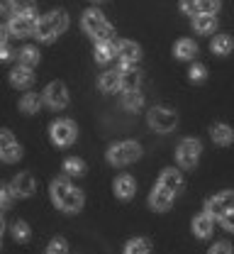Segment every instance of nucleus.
Instances as JSON below:
<instances>
[{"instance_id":"37","label":"nucleus","mask_w":234,"mask_h":254,"mask_svg":"<svg viewBox=\"0 0 234 254\" xmlns=\"http://www.w3.org/2000/svg\"><path fill=\"white\" fill-rule=\"evenodd\" d=\"M207 254H232V245H230V242H215V245L207 250Z\"/></svg>"},{"instance_id":"23","label":"nucleus","mask_w":234,"mask_h":254,"mask_svg":"<svg viewBox=\"0 0 234 254\" xmlns=\"http://www.w3.org/2000/svg\"><path fill=\"white\" fill-rule=\"evenodd\" d=\"M98 88H100L102 93L122 91V88H120V71H105L100 78H98Z\"/></svg>"},{"instance_id":"1","label":"nucleus","mask_w":234,"mask_h":254,"mask_svg":"<svg viewBox=\"0 0 234 254\" xmlns=\"http://www.w3.org/2000/svg\"><path fill=\"white\" fill-rule=\"evenodd\" d=\"M51 200L64 213H78L83 208V193H81V189H76L66 179H54L51 181Z\"/></svg>"},{"instance_id":"16","label":"nucleus","mask_w":234,"mask_h":254,"mask_svg":"<svg viewBox=\"0 0 234 254\" xmlns=\"http://www.w3.org/2000/svg\"><path fill=\"white\" fill-rule=\"evenodd\" d=\"M10 83L15 86V88H30L34 83V73L32 68H27V66H15L12 71H10Z\"/></svg>"},{"instance_id":"6","label":"nucleus","mask_w":234,"mask_h":254,"mask_svg":"<svg viewBox=\"0 0 234 254\" xmlns=\"http://www.w3.org/2000/svg\"><path fill=\"white\" fill-rule=\"evenodd\" d=\"M76 134H78V127L73 120L68 118H61V120H54L51 127H49V137L56 147H68L76 142Z\"/></svg>"},{"instance_id":"26","label":"nucleus","mask_w":234,"mask_h":254,"mask_svg":"<svg viewBox=\"0 0 234 254\" xmlns=\"http://www.w3.org/2000/svg\"><path fill=\"white\" fill-rule=\"evenodd\" d=\"M42 103H44V98H39L37 93H25L20 98V110L25 115H34V113H39Z\"/></svg>"},{"instance_id":"24","label":"nucleus","mask_w":234,"mask_h":254,"mask_svg":"<svg viewBox=\"0 0 234 254\" xmlns=\"http://www.w3.org/2000/svg\"><path fill=\"white\" fill-rule=\"evenodd\" d=\"M193 30L198 34H210V32L217 30V17L215 15H198L193 17Z\"/></svg>"},{"instance_id":"38","label":"nucleus","mask_w":234,"mask_h":254,"mask_svg":"<svg viewBox=\"0 0 234 254\" xmlns=\"http://www.w3.org/2000/svg\"><path fill=\"white\" fill-rule=\"evenodd\" d=\"M10 200H12V193L7 186H0V208H7L10 205Z\"/></svg>"},{"instance_id":"39","label":"nucleus","mask_w":234,"mask_h":254,"mask_svg":"<svg viewBox=\"0 0 234 254\" xmlns=\"http://www.w3.org/2000/svg\"><path fill=\"white\" fill-rule=\"evenodd\" d=\"M220 222H222V227H225L227 232H234V210L232 213H227V215H222Z\"/></svg>"},{"instance_id":"30","label":"nucleus","mask_w":234,"mask_h":254,"mask_svg":"<svg viewBox=\"0 0 234 254\" xmlns=\"http://www.w3.org/2000/svg\"><path fill=\"white\" fill-rule=\"evenodd\" d=\"M20 64L22 66H27V68H32L34 64H39V52L34 49V47H25V49H20Z\"/></svg>"},{"instance_id":"31","label":"nucleus","mask_w":234,"mask_h":254,"mask_svg":"<svg viewBox=\"0 0 234 254\" xmlns=\"http://www.w3.org/2000/svg\"><path fill=\"white\" fill-rule=\"evenodd\" d=\"M12 237L17 240V242H27L30 237H32V230H30V225L25 220H17L12 225Z\"/></svg>"},{"instance_id":"7","label":"nucleus","mask_w":234,"mask_h":254,"mask_svg":"<svg viewBox=\"0 0 234 254\" xmlns=\"http://www.w3.org/2000/svg\"><path fill=\"white\" fill-rule=\"evenodd\" d=\"M146 123H149L151 129H156V132H171L173 127L178 125V115H176L171 108L156 105V108H151V110H149Z\"/></svg>"},{"instance_id":"11","label":"nucleus","mask_w":234,"mask_h":254,"mask_svg":"<svg viewBox=\"0 0 234 254\" xmlns=\"http://www.w3.org/2000/svg\"><path fill=\"white\" fill-rule=\"evenodd\" d=\"M7 30H10L12 37L25 39V37L34 34V30H37V17L34 15H12L10 22H7Z\"/></svg>"},{"instance_id":"15","label":"nucleus","mask_w":234,"mask_h":254,"mask_svg":"<svg viewBox=\"0 0 234 254\" xmlns=\"http://www.w3.org/2000/svg\"><path fill=\"white\" fill-rule=\"evenodd\" d=\"M139 71L134 68L132 64H120V88L127 93V91H139Z\"/></svg>"},{"instance_id":"25","label":"nucleus","mask_w":234,"mask_h":254,"mask_svg":"<svg viewBox=\"0 0 234 254\" xmlns=\"http://www.w3.org/2000/svg\"><path fill=\"white\" fill-rule=\"evenodd\" d=\"M210 49H212L217 57H227V54L234 49L232 37H227V34H217V37L210 42Z\"/></svg>"},{"instance_id":"35","label":"nucleus","mask_w":234,"mask_h":254,"mask_svg":"<svg viewBox=\"0 0 234 254\" xmlns=\"http://www.w3.org/2000/svg\"><path fill=\"white\" fill-rule=\"evenodd\" d=\"M181 12L198 17L200 15V0H181Z\"/></svg>"},{"instance_id":"2","label":"nucleus","mask_w":234,"mask_h":254,"mask_svg":"<svg viewBox=\"0 0 234 254\" xmlns=\"http://www.w3.org/2000/svg\"><path fill=\"white\" fill-rule=\"evenodd\" d=\"M68 30V15L66 10H54L44 17L37 20V30H34V37L39 42H54L61 32Z\"/></svg>"},{"instance_id":"20","label":"nucleus","mask_w":234,"mask_h":254,"mask_svg":"<svg viewBox=\"0 0 234 254\" xmlns=\"http://www.w3.org/2000/svg\"><path fill=\"white\" fill-rule=\"evenodd\" d=\"M212 230H215V218L210 213H200V215L193 218V232H195V237L205 240V237L212 235Z\"/></svg>"},{"instance_id":"18","label":"nucleus","mask_w":234,"mask_h":254,"mask_svg":"<svg viewBox=\"0 0 234 254\" xmlns=\"http://www.w3.org/2000/svg\"><path fill=\"white\" fill-rule=\"evenodd\" d=\"M134 190H137V184H134V179L130 174H120V176L115 179V195H117V198L130 200L134 195Z\"/></svg>"},{"instance_id":"9","label":"nucleus","mask_w":234,"mask_h":254,"mask_svg":"<svg viewBox=\"0 0 234 254\" xmlns=\"http://www.w3.org/2000/svg\"><path fill=\"white\" fill-rule=\"evenodd\" d=\"M68 91L61 81H51L47 88H44V103L51 108V110H64L68 105Z\"/></svg>"},{"instance_id":"4","label":"nucleus","mask_w":234,"mask_h":254,"mask_svg":"<svg viewBox=\"0 0 234 254\" xmlns=\"http://www.w3.org/2000/svg\"><path fill=\"white\" fill-rule=\"evenodd\" d=\"M107 161L112 164V166H127V164H132L137 159L141 157V144L139 142H134V139H125V142H117V144H112L110 149H107Z\"/></svg>"},{"instance_id":"28","label":"nucleus","mask_w":234,"mask_h":254,"mask_svg":"<svg viewBox=\"0 0 234 254\" xmlns=\"http://www.w3.org/2000/svg\"><path fill=\"white\" fill-rule=\"evenodd\" d=\"M64 171H66L68 176H83L86 174V161L78 157H68L64 161Z\"/></svg>"},{"instance_id":"10","label":"nucleus","mask_w":234,"mask_h":254,"mask_svg":"<svg viewBox=\"0 0 234 254\" xmlns=\"http://www.w3.org/2000/svg\"><path fill=\"white\" fill-rule=\"evenodd\" d=\"M22 157V147L17 144V139L12 137L10 129H0V161L12 164Z\"/></svg>"},{"instance_id":"27","label":"nucleus","mask_w":234,"mask_h":254,"mask_svg":"<svg viewBox=\"0 0 234 254\" xmlns=\"http://www.w3.org/2000/svg\"><path fill=\"white\" fill-rule=\"evenodd\" d=\"M151 252V242L146 237H132L125 245V254H149Z\"/></svg>"},{"instance_id":"42","label":"nucleus","mask_w":234,"mask_h":254,"mask_svg":"<svg viewBox=\"0 0 234 254\" xmlns=\"http://www.w3.org/2000/svg\"><path fill=\"white\" fill-rule=\"evenodd\" d=\"M7 37H10V30H7L5 25H0V47L7 44Z\"/></svg>"},{"instance_id":"43","label":"nucleus","mask_w":234,"mask_h":254,"mask_svg":"<svg viewBox=\"0 0 234 254\" xmlns=\"http://www.w3.org/2000/svg\"><path fill=\"white\" fill-rule=\"evenodd\" d=\"M2 232H5V220H2V215H0V237H2Z\"/></svg>"},{"instance_id":"5","label":"nucleus","mask_w":234,"mask_h":254,"mask_svg":"<svg viewBox=\"0 0 234 254\" xmlns=\"http://www.w3.org/2000/svg\"><path fill=\"white\" fill-rule=\"evenodd\" d=\"M200 152H202L200 139H195V137L181 139V144L176 147V161H178V166L181 169H193L198 164V159H200Z\"/></svg>"},{"instance_id":"14","label":"nucleus","mask_w":234,"mask_h":254,"mask_svg":"<svg viewBox=\"0 0 234 254\" xmlns=\"http://www.w3.org/2000/svg\"><path fill=\"white\" fill-rule=\"evenodd\" d=\"M171 203H173V193L166 190L164 186H156V189L149 193V208L154 213H166L168 208H171Z\"/></svg>"},{"instance_id":"33","label":"nucleus","mask_w":234,"mask_h":254,"mask_svg":"<svg viewBox=\"0 0 234 254\" xmlns=\"http://www.w3.org/2000/svg\"><path fill=\"white\" fill-rule=\"evenodd\" d=\"M47 254H68V242L64 237H54L47 247Z\"/></svg>"},{"instance_id":"22","label":"nucleus","mask_w":234,"mask_h":254,"mask_svg":"<svg viewBox=\"0 0 234 254\" xmlns=\"http://www.w3.org/2000/svg\"><path fill=\"white\" fill-rule=\"evenodd\" d=\"M117 57V44L112 39H105V42H95V62L98 64H107Z\"/></svg>"},{"instance_id":"21","label":"nucleus","mask_w":234,"mask_h":254,"mask_svg":"<svg viewBox=\"0 0 234 254\" xmlns=\"http://www.w3.org/2000/svg\"><path fill=\"white\" fill-rule=\"evenodd\" d=\"M173 54H176V59L190 62V59H195V54H198V44H195L193 39L183 37V39H178V42H176V47H173Z\"/></svg>"},{"instance_id":"29","label":"nucleus","mask_w":234,"mask_h":254,"mask_svg":"<svg viewBox=\"0 0 234 254\" xmlns=\"http://www.w3.org/2000/svg\"><path fill=\"white\" fill-rule=\"evenodd\" d=\"M122 105H125L127 110H139V108L144 105V95H141V91H127V93L122 95Z\"/></svg>"},{"instance_id":"8","label":"nucleus","mask_w":234,"mask_h":254,"mask_svg":"<svg viewBox=\"0 0 234 254\" xmlns=\"http://www.w3.org/2000/svg\"><path fill=\"white\" fill-rule=\"evenodd\" d=\"M234 210V190H222L212 198L205 200V213H210L212 218H222Z\"/></svg>"},{"instance_id":"17","label":"nucleus","mask_w":234,"mask_h":254,"mask_svg":"<svg viewBox=\"0 0 234 254\" xmlns=\"http://www.w3.org/2000/svg\"><path fill=\"white\" fill-rule=\"evenodd\" d=\"M159 186H164L166 190H171V193L176 195L178 190L183 189V176H181V171H178V169H166V171H161Z\"/></svg>"},{"instance_id":"34","label":"nucleus","mask_w":234,"mask_h":254,"mask_svg":"<svg viewBox=\"0 0 234 254\" xmlns=\"http://www.w3.org/2000/svg\"><path fill=\"white\" fill-rule=\"evenodd\" d=\"M188 76H190V81H195V83H202V81L207 78V68H205L202 64H193V66L188 68Z\"/></svg>"},{"instance_id":"32","label":"nucleus","mask_w":234,"mask_h":254,"mask_svg":"<svg viewBox=\"0 0 234 254\" xmlns=\"http://www.w3.org/2000/svg\"><path fill=\"white\" fill-rule=\"evenodd\" d=\"M34 5V0H12V15H32Z\"/></svg>"},{"instance_id":"19","label":"nucleus","mask_w":234,"mask_h":254,"mask_svg":"<svg viewBox=\"0 0 234 254\" xmlns=\"http://www.w3.org/2000/svg\"><path fill=\"white\" fill-rule=\"evenodd\" d=\"M210 137H212L215 144L227 147V144H232L234 142V129L230 125H225V123H215V125L210 127Z\"/></svg>"},{"instance_id":"44","label":"nucleus","mask_w":234,"mask_h":254,"mask_svg":"<svg viewBox=\"0 0 234 254\" xmlns=\"http://www.w3.org/2000/svg\"><path fill=\"white\" fill-rule=\"evenodd\" d=\"M91 2H95V5H100V2H107V0H91Z\"/></svg>"},{"instance_id":"13","label":"nucleus","mask_w":234,"mask_h":254,"mask_svg":"<svg viewBox=\"0 0 234 254\" xmlns=\"http://www.w3.org/2000/svg\"><path fill=\"white\" fill-rule=\"evenodd\" d=\"M115 44H117V59H120V64H132L134 66L141 59V47L137 42H132V39H117Z\"/></svg>"},{"instance_id":"40","label":"nucleus","mask_w":234,"mask_h":254,"mask_svg":"<svg viewBox=\"0 0 234 254\" xmlns=\"http://www.w3.org/2000/svg\"><path fill=\"white\" fill-rule=\"evenodd\" d=\"M12 57H15V52H12L7 44H5V47H0V62H10Z\"/></svg>"},{"instance_id":"12","label":"nucleus","mask_w":234,"mask_h":254,"mask_svg":"<svg viewBox=\"0 0 234 254\" xmlns=\"http://www.w3.org/2000/svg\"><path fill=\"white\" fill-rule=\"evenodd\" d=\"M10 193H12V198H30L37 189V184H34V176L32 174H17L15 179H12V184L7 186Z\"/></svg>"},{"instance_id":"3","label":"nucleus","mask_w":234,"mask_h":254,"mask_svg":"<svg viewBox=\"0 0 234 254\" xmlns=\"http://www.w3.org/2000/svg\"><path fill=\"white\" fill-rule=\"evenodd\" d=\"M81 25H83V32H86L88 37H93L95 42L112 39V25L105 20V15L98 12L95 7H91V10H86V12H83Z\"/></svg>"},{"instance_id":"41","label":"nucleus","mask_w":234,"mask_h":254,"mask_svg":"<svg viewBox=\"0 0 234 254\" xmlns=\"http://www.w3.org/2000/svg\"><path fill=\"white\" fill-rule=\"evenodd\" d=\"M0 15H12V0H0Z\"/></svg>"},{"instance_id":"36","label":"nucleus","mask_w":234,"mask_h":254,"mask_svg":"<svg viewBox=\"0 0 234 254\" xmlns=\"http://www.w3.org/2000/svg\"><path fill=\"white\" fill-rule=\"evenodd\" d=\"M220 10V0H200V15H215Z\"/></svg>"}]
</instances>
